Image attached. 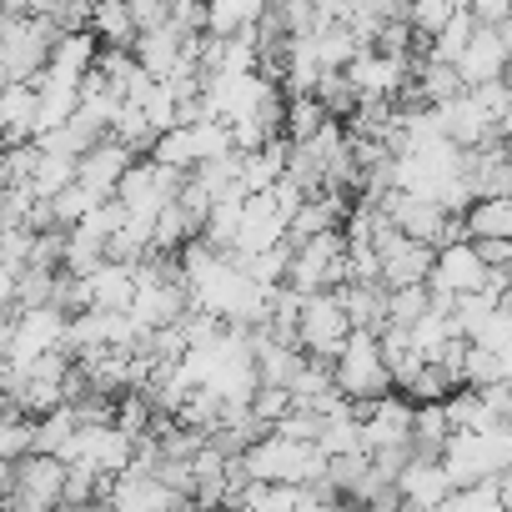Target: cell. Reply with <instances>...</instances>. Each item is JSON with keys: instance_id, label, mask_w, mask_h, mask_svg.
Returning <instances> with one entry per match:
<instances>
[{"instance_id": "5bb4252c", "label": "cell", "mask_w": 512, "mask_h": 512, "mask_svg": "<svg viewBox=\"0 0 512 512\" xmlns=\"http://www.w3.org/2000/svg\"><path fill=\"white\" fill-rule=\"evenodd\" d=\"M36 116H41V91L36 81H6V101H0V126H6V141H36Z\"/></svg>"}, {"instance_id": "7bdbcfd3", "label": "cell", "mask_w": 512, "mask_h": 512, "mask_svg": "<svg viewBox=\"0 0 512 512\" xmlns=\"http://www.w3.org/2000/svg\"><path fill=\"white\" fill-rule=\"evenodd\" d=\"M502 81H507V91H512V66H507V71H502Z\"/></svg>"}, {"instance_id": "8992f818", "label": "cell", "mask_w": 512, "mask_h": 512, "mask_svg": "<svg viewBox=\"0 0 512 512\" xmlns=\"http://www.w3.org/2000/svg\"><path fill=\"white\" fill-rule=\"evenodd\" d=\"M427 287L432 292H457V297L487 287V256H482L477 236H462V241L437 246V267H432Z\"/></svg>"}, {"instance_id": "ba28073f", "label": "cell", "mask_w": 512, "mask_h": 512, "mask_svg": "<svg viewBox=\"0 0 512 512\" xmlns=\"http://www.w3.org/2000/svg\"><path fill=\"white\" fill-rule=\"evenodd\" d=\"M507 66H512V51H507L502 26H482V21H477V31H472V41H467V51H462V61H457L462 81H467V86H482V81H497Z\"/></svg>"}, {"instance_id": "2e32d148", "label": "cell", "mask_w": 512, "mask_h": 512, "mask_svg": "<svg viewBox=\"0 0 512 512\" xmlns=\"http://www.w3.org/2000/svg\"><path fill=\"white\" fill-rule=\"evenodd\" d=\"M81 442V412L71 407V402H61V407H51L46 417H36V447L41 452H56V457H66V462H76V447Z\"/></svg>"}, {"instance_id": "ab89813d", "label": "cell", "mask_w": 512, "mask_h": 512, "mask_svg": "<svg viewBox=\"0 0 512 512\" xmlns=\"http://www.w3.org/2000/svg\"><path fill=\"white\" fill-rule=\"evenodd\" d=\"M472 11H477V21H482V26H502V21L512 16V0H477Z\"/></svg>"}, {"instance_id": "74e56055", "label": "cell", "mask_w": 512, "mask_h": 512, "mask_svg": "<svg viewBox=\"0 0 512 512\" xmlns=\"http://www.w3.org/2000/svg\"><path fill=\"white\" fill-rule=\"evenodd\" d=\"M131 16H136L141 31L166 26V21H171V0H131Z\"/></svg>"}, {"instance_id": "d6986e66", "label": "cell", "mask_w": 512, "mask_h": 512, "mask_svg": "<svg viewBox=\"0 0 512 512\" xmlns=\"http://www.w3.org/2000/svg\"><path fill=\"white\" fill-rule=\"evenodd\" d=\"M96 56H101V36H96L91 26H81V31H66V36L56 41L51 66H61V71H71V76H86V71L96 66Z\"/></svg>"}, {"instance_id": "3957f363", "label": "cell", "mask_w": 512, "mask_h": 512, "mask_svg": "<svg viewBox=\"0 0 512 512\" xmlns=\"http://www.w3.org/2000/svg\"><path fill=\"white\" fill-rule=\"evenodd\" d=\"M377 251H382V282H387V287L427 282L432 267H437V246H432V241H417V236L402 231L397 221H387V226L377 231Z\"/></svg>"}, {"instance_id": "ffe728a7", "label": "cell", "mask_w": 512, "mask_h": 512, "mask_svg": "<svg viewBox=\"0 0 512 512\" xmlns=\"http://www.w3.org/2000/svg\"><path fill=\"white\" fill-rule=\"evenodd\" d=\"M191 236H201V226H196V216L181 206V201H166L161 206V216H156V231H151V251H181Z\"/></svg>"}, {"instance_id": "30bf717a", "label": "cell", "mask_w": 512, "mask_h": 512, "mask_svg": "<svg viewBox=\"0 0 512 512\" xmlns=\"http://www.w3.org/2000/svg\"><path fill=\"white\" fill-rule=\"evenodd\" d=\"M397 487H402V502H412V507H447L457 477L447 472L442 457H412V462L402 467Z\"/></svg>"}, {"instance_id": "e575fe53", "label": "cell", "mask_w": 512, "mask_h": 512, "mask_svg": "<svg viewBox=\"0 0 512 512\" xmlns=\"http://www.w3.org/2000/svg\"><path fill=\"white\" fill-rule=\"evenodd\" d=\"M292 407H297L292 387H277V382H262V387H256V397H251V412L262 417L267 427H277V422H282Z\"/></svg>"}, {"instance_id": "9a60e30c", "label": "cell", "mask_w": 512, "mask_h": 512, "mask_svg": "<svg viewBox=\"0 0 512 512\" xmlns=\"http://www.w3.org/2000/svg\"><path fill=\"white\" fill-rule=\"evenodd\" d=\"M136 56H141V66H146L151 76H171V71L181 66V56H186V31H181L176 21L151 26V31L136 36Z\"/></svg>"}, {"instance_id": "836d02e7", "label": "cell", "mask_w": 512, "mask_h": 512, "mask_svg": "<svg viewBox=\"0 0 512 512\" xmlns=\"http://www.w3.org/2000/svg\"><path fill=\"white\" fill-rule=\"evenodd\" d=\"M457 382H452V372L442 367V362H422V372L402 387L412 402H447V392H452Z\"/></svg>"}, {"instance_id": "ac0fdd59", "label": "cell", "mask_w": 512, "mask_h": 512, "mask_svg": "<svg viewBox=\"0 0 512 512\" xmlns=\"http://www.w3.org/2000/svg\"><path fill=\"white\" fill-rule=\"evenodd\" d=\"M452 432H457V427H452V417H447V402H417V422H412V447H417V457H442Z\"/></svg>"}, {"instance_id": "8d00e7d4", "label": "cell", "mask_w": 512, "mask_h": 512, "mask_svg": "<svg viewBox=\"0 0 512 512\" xmlns=\"http://www.w3.org/2000/svg\"><path fill=\"white\" fill-rule=\"evenodd\" d=\"M272 432H282V437H297V442H317L322 437V412L317 407H292Z\"/></svg>"}, {"instance_id": "e0dca14e", "label": "cell", "mask_w": 512, "mask_h": 512, "mask_svg": "<svg viewBox=\"0 0 512 512\" xmlns=\"http://www.w3.org/2000/svg\"><path fill=\"white\" fill-rule=\"evenodd\" d=\"M91 31L101 36V46H126L136 51V16H131V0H96V11H91Z\"/></svg>"}, {"instance_id": "603a6c76", "label": "cell", "mask_w": 512, "mask_h": 512, "mask_svg": "<svg viewBox=\"0 0 512 512\" xmlns=\"http://www.w3.org/2000/svg\"><path fill=\"white\" fill-rule=\"evenodd\" d=\"M241 216H246V196H221V201L211 206L201 236L216 241L221 251H236V241H241Z\"/></svg>"}, {"instance_id": "9c48e42d", "label": "cell", "mask_w": 512, "mask_h": 512, "mask_svg": "<svg viewBox=\"0 0 512 512\" xmlns=\"http://www.w3.org/2000/svg\"><path fill=\"white\" fill-rule=\"evenodd\" d=\"M136 166V146H126L121 136H101L86 156H81V181L96 186L101 196H116L121 191V176Z\"/></svg>"}, {"instance_id": "484cf974", "label": "cell", "mask_w": 512, "mask_h": 512, "mask_svg": "<svg viewBox=\"0 0 512 512\" xmlns=\"http://www.w3.org/2000/svg\"><path fill=\"white\" fill-rule=\"evenodd\" d=\"M472 31H477V11H472V6H462V11H457V16H452V21L427 41V56H437V61H452V66H457V61H462V51H467V41H472Z\"/></svg>"}, {"instance_id": "5b68a950", "label": "cell", "mask_w": 512, "mask_h": 512, "mask_svg": "<svg viewBox=\"0 0 512 512\" xmlns=\"http://www.w3.org/2000/svg\"><path fill=\"white\" fill-rule=\"evenodd\" d=\"M412 422H417V407L397 392H382V397L362 402V447L367 452L412 447Z\"/></svg>"}, {"instance_id": "f546056e", "label": "cell", "mask_w": 512, "mask_h": 512, "mask_svg": "<svg viewBox=\"0 0 512 512\" xmlns=\"http://www.w3.org/2000/svg\"><path fill=\"white\" fill-rule=\"evenodd\" d=\"M447 507H462V512H497V507H507V502H502V482H497V477L462 482V487H452Z\"/></svg>"}, {"instance_id": "b9f144b4", "label": "cell", "mask_w": 512, "mask_h": 512, "mask_svg": "<svg viewBox=\"0 0 512 512\" xmlns=\"http://www.w3.org/2000/svg\"><path fill=\"white\" fill-rule=\"evenodd\" d=\"M502 36H507V51H512V16L502 21Z\"/></svg>"}, {"instance_id": "60d3db41", "label": "cell", "mask_w": 512, "mask_h": 512, "mask_svg": "<svg viewBox=\"0 0 512 512\" xmlns=\"http://www.w3.org/2000/svg\"><path fill=\"white\" fill-rule=\"evenodd\" d=\"M502 372H507V377H512V342H507V347H502Z\"/></svg>"}, {"instance_id": "d590c367", "label": "cell", "mask_w": 512, "mask_h": 512, "mask_svg": "<svg viewBox=\"0 0 512 512\" xmlns=\"http://www.w3.org/2000/svg\"><path fill=\"white\" fill-rule=\"evenodd\" d=\"M497 377H507V372H502V352L472 342V352H467V382H472V387H487V382H497Z\"/></svg>"}, {"instance_id": "4316f807", "label": "cell", "mask_w": 512, "mask_h": 512, "mask_svg": "<svg viewBox=\"0 0 512 512\" xmlns=\"http://www.w3.org/2000/svg\"><path fill=\"white\" fill-rule=\"evenodd\" d=\"M327 121H332V111L322 106L317 91H297V96H287V136H292V141L317 136Z\"/></svg>"}, {"instance_id": "7a4b0ae2", "label": "cell", "mask_w": 512, "mask_h": 512, "mask_svg": "<svg viewBox=\"0 0 512 512\" xmlns=\"http://www.w3.org/2000/svg\"><path fill=\"white\" fill-rule=\"evenodd\" d=\"M332 367H337V387L357 402H372V397L397 387L387 352H382V332H367V327H352V337H347V347Z\"/></svg>"}, {"instance_id": "cb8c5ba5", "label": "cell", "mask_w": 512, "mask_h": 512, "mask_svg": "<svg viewBox=\"0 0 512 512\" xmlns=\"http://www.w3.org/2000/svg\"><path fill=\"white\" fill-rule=\"evenodd\" d=\"M327 477L342 487L347 502H362V492H367V482H372V452H367V447H357V452H337L332 467H327Z\"/></svg>"}, {"instance_id": "f35d334b", "label": "cell", "mask_w": 512, "mask_h": 512, "mask_svg": "<svg viewBox=\"0 0 512 512\" xmlns=\"http://www.w3.org/2000/svg\"><path fill=\"white\" fill-rule=\"evenodd\" d=\"M477 246H482V256H487V267H507V262H512V236H482Z\"/></svg>"}, {"instance_id": "d6a6232c", "label": "cell", "mask_w": 512, "mask_h": 512, "mask_svg": "<svg viewBox=\"0 0 512 512\" xmlns=\"http://www.w3.org/2000/svg\"><path fill=\"white\" fill-rule=\"evenodd\" d=\"M427 312H432V287H427V282L392 287V322H397V327H407V332H412Z\"/></svg>"}, {"instance_id": "6da1fadb", "label": "cell", "mask_w": 512, "mask_h": 512, "mask_svg": "<svg viewBox=\"0 0 512 512\" xmlns=\"http://www.w3.org/2000/svg\"><path fill=\"white\" fill-rule=\"evenodd\" d=\"M66 477H71V462L41 447L16 462L0 457V502H6V512H61Z\"/></svg>"}, {"instance_id": "7402d4cb", "label": "cell", "mask_w": 512, "mask_h": 512, "mask_svg": "<svg viewBox=\"0 0 512 512\" xmlns=\"http://www.w3.org/2000/svg\"><path fill=\"white\" fill-rule=\"evenodd\" d=\"M151 156L156 161H166V166H181V171H196L201 166V141H196V126H171V131H161L156 136V146H151Z\"/></svg>"}, {"instance_id": "f1b7e54d", "label": "cell", "mask_w": 512, "mask_h": 512, "mask_svg": "<svg viewBox=\"0 0 512 512\" xmlns=\"http://www.w3.org/2000/svg\"><path fill=\"white\" fill-rule=\"evenodd\" d=\"M111 136H121L126 146H136V151H151L156 146V126H151V116H146V106L141 101H126L121 106V116H116V126H111Z\"/></svg>"}, {"instance_id": "7c38bea8", "label": "cell", "mask_w": 512, "mask_h": 512, "mask_svg": "<svg viewBox=\"0 0 512 512\" xmlns=\"http://www.w3.org/2000/svg\"><path fill=\"white\" fill-rule=\"evenodd\" d=\"M437 116H442V131H447L457 146H482V141H492V116H487V106H482L472 91L442 101Z\"/></svg>"}, {"instance_id": "ee69618b", "label": "cell", "mask_w": 512, "mask_h": 512, "mask_svg": "<svg viewBox=\"0 0 512 512\" xmlns=\"http://www.w3.org/2000/svg\"><path fill=\"white\" fill-rule=\"evenodd\" d=\"M462 6H477V0H462Z\"/></svg>"}, {"instance_id": "277c9868", "label": "cell", "mask_w": 512, "mask_h": 512, "mask_svg": "<svg viewBox=\"0 0 512 512\" xmlns=\"http://www.w3.org/2000/svg\"><path fill=\"white\" fill-rule=\"evenodd\" d=\"M297 337H302V347H307L312 357L337 362L342 347H347V337H352V317H347L342 297H337V292H312L307 307H302V327H297Z\"/></svg>"}, {"instance_id": "83f0119b", "label": "cell", "mask_w": 512, "mask_h": 512, "mask_svg": "<svg viewBox=\"0 0 512 512\" xmlns=\"http://www.w3.org/2000/svg\"><path fill=\"white\" fill-rule=\"evenodd\" d=\"M106 196L96 191V186H86L81 176L71 181V186H61L56 196H51V211H56V226H76V221H86L96 206H101Z\"/></svg>"}, {"instance_id": "4dcf8cb0", "label": "cell", "mask_w": 512, "mask_h": 512, "mask_svg": "<svg viewBox=\"0 0 512 512\" xmlns=\"http://www.w3.org/2000/svg\"><path fill=\"white\" fill-rule=\"evenodd\" d=\"M457 11H462V0H407V21L417 26L422 41H432Z\"/></svg>"}, {"instance_id": "4fadbf2b", "label": "cell", "mask_w": 512, "mask_h": 512, "mask_svg": "<svg viewBox=\"0 0 512 512\" xmlns=\"http://www.w3.org/2000/svg\"><path fill=\"white\" fill-rule=\"evenodd\" d=\"M91 282V307H116V312H131L136 302V262H116V256H106V262L96 272H86Z\"/></svg>"}, {"instance_id": "1f68e13d", "label": "cell", "mask_w": 512, "mask_h": 512, "mask_svg": "<svg viewBox=\"0 0 512 512\" xmlns=\"http://www.w3.org/2000/svg\"><path fill=\"white\" fill-rule=\"evenodd\" d=\"M317 96H322V106L332 111V116H352L357 111V101H362V91L352 86V76L347 71H322V81H317Z\"/></svg>"}, {"instance_id": "8fae6325", "label": "cell", "mask_w": 512, "mask_h": 512, "mask_svg": "<svg viewBox=\"0 0 512 512\" xmlns=\"http://www.w3.org/2000/svg\"><path fill=\"white\" fill-rule=\"evenodd\" d=\"M287 161H292V136H272L267 146L256 151H241V191H272L282 176H287Z\"/></svg>"}, {"instance_id": "d4e9b609", "label": "cell", "mask_w": 512, "mask_h": 512, "mask_svg": "<svg viewBox=\"0 0 512 512\" xmlns=\"http://www.w3.org/2000/svg\"><path fill=\"white\" fill-rule=\"evenodd\" d=\"M467 226H472L477 241L482 236H512V191L507 196H477L467 206Z\"/></svg>"}, {"instance_id": "52a82bcc", "label": "cell", "mask_w": 512, "mask_h": 512, "mask_svg": "<svg viewBox=\"0 0 512 512\" xmlns=\"http://www.w3.org/2000/svg\"><path fill=\"white\" fill-rule=\"evenodd\" d=\"M387 216L402 226V231H412L417 241H432V246H447L452 241V216L457 211H447L442 201H432V196H417V191H387Z\"/></svg>"}, {"instance_id": "44dd1931", "label": "cell", "mask_w": 512, "mask_h": 512, "mask_svg": "<svg viewBox=\"0 0 512 512\" xmlns=\"http://www.w3.org/2000/svg\"><path fill=\"white\" fill-rule=\"evenodd\" d=\"M362 51H367V46H362V36H357L347 21H337V26H322V31H317V56H322V66H327V71H347Z\"/></svg>"}]
</instances>
